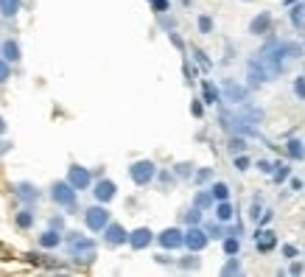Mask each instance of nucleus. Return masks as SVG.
<instances>
[{
	"mask_svg": "<svg viewBox=\"0 0 305 277\" xmlns=\"http://www.w3.org/2000/svg\"><path fill=\"white\" fill-rule=\"evenodd\" d=\"M224 249L230 252V255H232V252H238V241H227V244H224Z\"/></svg>",
	"mask_w": 305,
	"mask_h": 277,
	"instance_id": "412c9836",
	"label": "nucleus"
},
{
	"mask_svg": "<svg viewBox=\"0 0 305 277\" xmlns=\"http://www.w3.org/2000/svg\"><path fill=\"white\" fill-rule=\"evenodd\" d=\"M266 26H269V14H263V17H260V22H258V20L252 22V31L258 34V31H263V28H266Z\"/></svg>",
	"mask_w": 305,
	"mask_h": 277,
	"instance_id": "2eb2a0df",
	"label": "nucleus"
},
{
	"mask_svg": "<svg viewBox=\"0 0 305 277\" xmlns=\"http://www.w3.org/2000/svg\"><path fill=\"white\" fill-rule=\"evenodd\" d=\"M213 193H216V199H227V193H230V191H227V185H224V182H219V185L213 188Z\"/></svg>",
	"mask_w": 305,
	"mask_h": 277,
	"instance_id": "dca6fc26",
	"label": "nucleus"
},
{
	"mask_svg": "<svg viewBox=\"0 0 305 277\" xmlns=\"http://www.w3.org/2000/svg\"><path fill=\"white\" fill-rule=\"evenodd\" d=\"M59 244V235L56 233H45L42 235V246H56Z\"/></svg>",
	"mask_w": 305,
	"mask_h": 277,
	"instance_id": "4468645a",
	"label": "nucleus"
},
{
	"mask_svg": "<svg viewBox=\"0 0 305 277\" xmlns=\"http://www.w3.org/2000/svg\"><path fill=\"white\" fill-rule=\"evenodd\" d=\"M0 132H3V118H0Z\"/></svg>",
	"mask_w": 305,
	"mask_h": 277,
	"instance_id": "393cba45",
	"label": "nucleus"
},
{
	"mask_svg": "<svg viewBox=\"0 0 305 277\" xmlns=\"http://www.w3.org/2000/svg\"><path fill=\"white\" fill-rule=\"evenodd\" d=\"M68 182L73 185V191H84V188L90 185V174L84 168L73 166V168H70V174H68Z\"/></svg>",
	"mask_w": 305,
	"mask_h": 277,
	"instance_id": "20e7f679",
	"label": "nucleus"
},
{
	"mask_svg": "<svg viewBox=\"0 0 305 277\" xmlns=\"http://www.w3.org/2000/svg\"><path fill=\"white\" fill-rule=\"evenodd\" d=\"M95 246H93V241H87V238H73V252H93Z\"/></svg>",
	"mask_w": 305,
	"mask_h": 277,
	"instance_id": "f8f14e48",
	"label": "nucleus"
},
{
	"mask_svg": "<svg viewBox=\"0 0 305 277\" xmlns=\"http://www.w3.org/2000/svg\"><path fill=\"white\" fill-rule=\"evenodd\" d=\"M17 221H20V227H28V224H31V213H28V210H23V216Z\"/></svg>",
	"mask_w": 305,
	"mask_h": 277,
	"instance_id": "aec40b11",
	"label": "nucleus"
},
{
	"mask_svg": "<svg viewBox=\"0 0 305 277\" xmlns=\"http://www.w3.org/2000/svg\"><path fill=\"white\" fill-rule=\"evenodd\" d=\"M219 219H221V221H230V219H232V207L224 202V199H221V204H219Z\"/></svg>",
	"mask_w": 305,
	"mask_h": 277,
	"instance_id": "ddd939ff",
	"label": "nucleus"
},
{
	"mask_svg": "<svg viewBox=\"0 0 305 277\" xmlns=\"http://www.w3.org/2000/svg\"><path fill=\"white\" fill-rule=\"evenodd\" d=\"M244 149V140H232V151H241Z\"/></svg>",
	"mask_w": 305,
	"mask_h": 277,
	"instance_id": "b1692460",
	"label": "nucleus"
},
{
	"mask_svg": "<svg viewBox=\"0 0 305 277\" xmlns=\"http://www.w3.org/2000/svg\"><path fill=\"white\" fill-rule=\"evenodd\" d=\"M106 241L110 244H123V241H129V235L121 224H106Z\"/></svg>",
	"mask_w": 305,
	"mask_h": 277,
	"instance_id": "0eeeda50",
	"label": "nucleus"
},
{
	"mask_svg": "<svg viewBox=\"0 0 305 277\" xmlns=\"http://www.w3.org/2000/svg\"><path fill=\"white\" fill-rule=\"evenodd\" d=\"M199 28H202V31H210V20H207V17H202V20H199Z\"/></svg>",
	"mask_w": 305,
	"mask_h": 277,
	"instance_id": "5701e85b",
	"label": "nucleus"
},
{
	"mask_svg": "<svg viewBox=\"0 0 305 277\" xmlns=\"http://www.w3.org/2000/svg\"><path fill=\"white\" fill-rule=\"evenodd\" d=\"M3 54H6L9 62H17V59H20V48H17V42H6L3 45Z\"/></svg>",
	"mask_w": 305,
	"mask_h": 277,
	"instance_id": "9b49d317",
	"label": "nucleus"
},
{
	"mask_svg": "<svg viewBox=\"0 0 305 277\" xmlns=\"http://www.w3.org/2000/svg\"><path fill=\"white\" fill-rule=\"evenodd\" d=\"M289 146H291V154H294V157H302V151H305V149H300V146H302L300 140H291Z\"/></svg>",
	"mask_w": 305,
	"mask_h": 277,
	"instance_id": "a211bd4d",
	"label": "nucleus"
},
{
	"mask_svg": "<svg viewBox=\"0 0 305 277\" xmlns=\"http://www.w3.org/2000/svg\"><path fill=\"white\" fill-rule=\"evenodd\" d=\"M294 93L300 98H305V76H300V79H297V84H294Z\"/></svg>",
	"mask_w": 305,
	"mask_h": 277,
	"instance_id": "f3484780",
	"label": "nucleus"
},
{
	"mask_svg": "<svg viewBox=\"0 0 305 277\" xmlns=\"http://www.w3.org/2000/svg\"><path fill=\"white\" fill-rule=\"evenodd\" d=\"M0 11H3L6 17L17 14V11H20V0H0Z\"/></svg>",
	"mask_w": 305,
	"mask_h": 277,
	"instance_id": "9d476101",
	"label": "nucleus"
},
{
	"mask_svg": "<svg viewBox=\"0 0 305 277\" xmlns=\"http://www.w3.org/2000/svg\"><path fill=\"white\" fill-rule=\"evenodd\" d=\"M95 196H98L101 202H110V199L115 196V185H112L110 179H101L98 185H95Z\"/></svg>",
	"mask_w": 305,
	"mask_h": 277,
	"instance_id": "1a4fd4ad",
	"label": "nucleus"
},
{
	"mask_svg": "<svg viewBox=\"0 0 305 277\" xmlns=\"http://www.w3.org/2000/svg\"><path fill=\"white\" fill-rule=\"evenodd\" d=\"M129 244L135 246V249H143V246L151 244V233H148V229H135V233L129 235Z\"/></svg>",
	"mask_w": 305,
	"mask_h": 277,
	"instance_id": "6e6552de",
	"label": "nucleus"
},
{
	"mask_svg": "<svg viewBox=\"0 0 305 277\" xmlns=\"http://www.w3.org/2000/svg\"><path fill=\"white\" fill-rule=\"evenodd\" d=\"M151 176H154V166L148 160L146 163H135V166H132V179H135L137 185H146Z\"/></svg>",
	"mask_w": 305,
	"mask_h": 277,
	"instance_id": "7ed1b4c3",
	"label": "nucleus"
},
{
	"mask_svg": "<svg viewBox=\"0 0 305 277\" xmlns=\"http://www.w3.org/2000/svg\"><path fill=\"white\" fill-rule=\"evenodd\" d=\"M110 224V213L106 207H90L87 210V227L90 229H104Z\"/></svg>",
	"mask_w": 305,
	"mask_h": 277,
	"instance_id": "f03ea898",
	"label": "nucleus"
},
{
	"mask_svg": "<svg viewBox=\"0 0 305 277\" xmlns=\"http://www.w3.org/2000/svg\"><path fill=\"white\" fill-rule=\"evenodd\" d=\"M160 244H163L165 249H177V246H182V233H179V229H165V233L160 235Z\"/></svg>",
	"mask_w": 305,
	"mask_h": 277,
	"instance_id": "423d86ee",
	"label": "nucleus"
},
{
	"mask_svg": "<svg viewBox=\"0 0 305 277\" xmlns=\"http://www.w3.org/2000/svg\"><path fill=\"white\" fill-rule=\"evenodd\" d=\"M6 79H9V64L0 62V81H6Z\"/></svg>",
	"mask_w": 305,
	"mask_h": 277,
	"instance_id": "4be33fe9",
	"label": "nucleus"
},
{
	"mask_svg": "<svg viewBox=\"0 0 305 277\" xmlns=\"http://www.w3.org/2000/svg\"><path fill=\"white\" fill-rule=\"evenodd\" d=\"M182 244H188L190 249H202V246L207 244V238H205V233H202V229H188V233L182 235Z\"/></svg>",
	"mask_w": 305,
	"mask_h": 277,
	"instance_id": "39448f33",
	"label": "nucleus"
},
{
	"mask_svg": "<svg viewBox=\"0 0 305 277\" xmlns=\"http://www.w3.org/2000/svg\"><path fill=\"white\" fill-rule=\"evenodd\" d=\"M286 176H289V166H277V174H274V179H286Z\"/></svg>",
	"mask_w": 305,
	"mask_h": 277,
	"instance_id": "6ab92c4d",
	"label": "nucleus"
},
{
	"mask_svg": "<svg viewBox=\"0 0 305 277\" xmlns=\"http://www.w3.org/2000/svg\"><path fill=\"white\" fill-rule=\"evenodd\" d=\"M53 199H56L59 204H64V207H73L76 204L73 185H70V182H56V185H53Z\"/></svg>",
	"mask_w": 305,
	"mask_h": 277,
	"instance_id": "f257e3e1",
	"label": "nucleus"
}]
</instances>
